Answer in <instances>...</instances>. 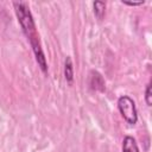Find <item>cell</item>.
<instances>
[{
    "label": "cell",
    "instance_id": "7a4b0ae2",
    "mask_svg": "<svg viewBox=\"0 0 152 152\" xmlns=\"http://www.w3.org/2000/svg\"><path fill=\"white\" fill-rule=\"evenodd\" d=\"M118 108L122 115V118L129 124V125H135L138 121V114H137V108L134 101L127 96L124 95L119 97L118 100Z\"/></svg>",
    "mask_w": 152,
    "mask_h": 152
},
{
    "label": "cell",
    "instance_id": "277c9868",
    "mask_svg": "<svg viewBox=\"0 0 152 152\" xmlns=\"http://www.w3.org/2000/svg\"><path fill=\"white\" fill-rule=\"evenodd\" d=\"M122 152H139L138 145L132 137H125L122 141Z\"/></svg>",
    "mask_w": 152,
    "mask_h": 152
},
{
    "label": "cell",
    "instance_id": "6da1fadb",
    "mask_svg": "<svg viewBox=\"0 0 152 152\" xmlns=\"http://www.w3.org/2000/svg\"><path fill=\"white\" fill-rule=\"evenodd\" d=\"M13 6H14V11H15L18 21H19L25 36L27 37V39L32 46L37 63L40 66V69L43 70V72H46V70H48L46 59H45L44 52L42 50L39 36L37 34V30H36V25H34L32 14H31L27 5L24 2H13Z\"/></svg>",
    "mask_w": 152,
    "mask_h": 152
},
{
    "label": "cell",
    "instance_id": "5b68a950",
    "mask_svg": "<svg viewBox=\"0 0 152 152\" xmlns=\"http://www.w3.org/2000/svg\"><path fill=\"white\" fill-rule=\"evenodd\" d=\"M64 76L65 80L69 84L72 83L74 80V70H72V63H71V58L66 57L65 58V63H64Z\"/></svg>",
    "mask_w": 152,
    "mask_h": 152
},
{
    "label": "cell",
    "instance_id": "3957f363",
    "mask_svg": "<svg viewBox=\"0 0 152 152\" xmlns=\"http://www.w3.org/2000/svg\"><path fill=\"white\" fill-rule=\"evenodd\" d=\"M89 86L90 89L93 90H99V91H103L104 90V80L102 77V75L95 70L90 71L89 74Z\"/></svg>",
    "mask_w": 152,
    "mask_h": 152
},
{
    "label": "cell",
    "instance_id": "ba28073f",
    "mask_svg": "<svg viewBox=\"0 0 152 152\" xmlns=\"http://www.w3.org/2000/svg\"><path fill=\"white\" fill-rule=\"evenodd\" d=\"M145 1H138V2H134V1H122V4L125 5H128V6H139V5H142Z\"/></svg>",
    "mask_w": 152,
    "mask_h": 152
},
{
    "label": "cell",
    "instance_id": "8992f818",
    "mask_svg": "<svg viewBox=\"0 0 152 152\" xmlns=\"http://www.w3.org/2000/svg\"><path fill=\"white\" fill-rule=\"evenodd\" d=\"M106 10V4L102 1H95L94 2V13L99 19H102Z\"/></svg>",
    "mask_w": 152,
    "mask_h": 152
},
{
    "label": "cell",
    "instance_id": "52a82bcc",
    "mask_svg": "<svg viewBox=\"0 0 152 152\" xmlns=\"http://www.w3.org/2000/svg\"><path fill=\"white\" fill-rule=\"evenodd\" d=\"M145 101L147 106H151L152 103V83L150 82L146 87V91H145Z\"/></svg>",
    "mask_w": 152,
    "mask_h": 152
}]
</instances>
